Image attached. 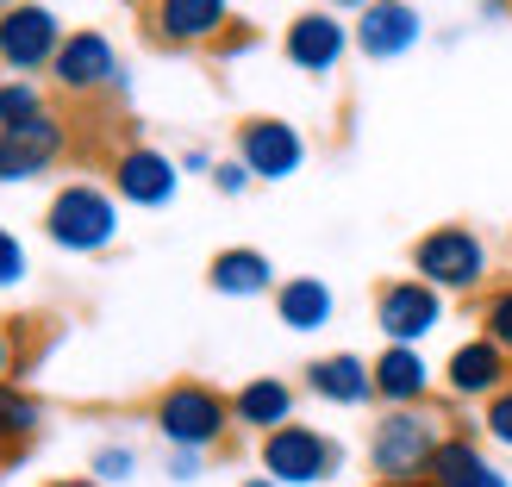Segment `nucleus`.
<instances>
[{
  "label": "nucleus",
  "mask_w": 512,
  "mask_h": 487,
  "mask_svg": "<svg viewBox=\"0 0 512 487\" xmlns=\"http://www.w3.org/2000/svg\"><path fill=\"white\" fill-rule=\"evenodd\" d=\"M450 438L438 413L425 406H400V413H381V425L369 431V469L375 487H431V456Z\"/></svg>",
  "instance_id": "1"
},
{
  "label": "nucleus",
  "mask_w": 512,
  "mask_h": 487,
  "mask_svg": "<svg viewBox=\"0 0 512 487\" xmlns=\"http://www.w3.org/2000/svg\"><path fill=\"white\" fill-rule=\"evenodd\" d=\"M44 238L69 256H100L119 244V194L100 182H63L44 207Z\"/></svg>",
  "instance_id": "2"
},
{
  "label": "nucleus",
  "mask_w": 512,
  "mask_h": 487,
  "mask_svg": "<svg viewBox=\"0 0 512 487\" xmlns=\"http://www.w3.org/2000/svg\"><path fill=\"white\" fill-rule=\"evenodd\" d=\"M413 275L438 294H475L494 275V250L475 225H431L413 244Z\"/></svg>",
  "instance_id": "3"
},
{
  "label": "nucleus",
  "mask_w": 512,
  "mask_h": 487,
  "mask_svg": "<svg viewBox=\"0 0 512 487\" xmlns=\"http://www.w3.org/2000/svg\"><path fill=\"white\" fill-rule=\"evenodd\" d=\"M150 425L163 431L169 450H200L207 456L225 431H232V400L219 388H207V381H175V388H163L157 406H150Z\"/></svg>",
  "instance_id": "4"
},
{
  "label": "nucleus",
  "mask_w": 512,
  "mask_h": 487,
  "mask_svg": "<svg viewBox=\"0 0 512 487\" xmlns=\"http://www.w3.org/2000/svg\"><path fill=\"white\" fill-rule=\"evenodd\" d=\"M256 463H263V475L281 481V487H319V481H331L344 469V444L331 438V431L294 419V425H281V431H269V438L256 444Z\"/></svg>",
  "instance_id": "5"
},
{
  "label": "nucleus",
  "mask_w": 512,
  "mask_h": 487,
  "mask_svg": "<svg viewBox=\"0 0 512 487\" xmlns=\"http://www.w3.org/2000/svg\"><path fill=\"white\" fill-rule=\"evenodd\" d=\"M63 19L44 7V0H7L0 7V69L7 75H44L50 63H57V50H63Z\"/></svg>",
  "instance_id": "6"
},
{
  "label": "nucleus",
  "mask_w": 512,
  "mask_h": 487,
  "mask_svg": "<svg viewBox=\"0 0 512 487\" xmlns=\"http://www.w3.org/2000/svg\"><path fill=\"white\" fill-rule=\"evenodd\" d=\"M444 300H450V294L425 288L419 275L381 281V288H375V331H381L388 344H413V350H419V344L431 338V331L444 325V313H450Z\"/></svg>",
  "instance_id": "7"
},
{
  "label": "nucleus",
  "mask_w": 512,
  "mask_h": 487,
  "mask_svg": "<svg viewBox=\"0 0 512 487\" xmlns=\"http://www.w3.org/2000/svg\"><path fill=\"white\" fill-rule=\"evenodd\" d=\"M50 82H57L63 94L88 100V94H107V88H125V63L107 32H94V25H82V32H69L57 63H50Z\"/></svg>",
  "instance_id": "8"
},
{
  "label": "nucleus",
  "mask_w": 512,
  "mask_h": 487,
  "mask_svg": "<svg viewBox=\"0 0 512 487\" xmlns=\"http://www.w3.org/2000/svg\"><path fill=\"white\" fill-rule=\"evenodd\" d=\"M350 25L331 13V7H306L288 19V32H281V57H288L300 75H338V63L350 57Z\"/></svg>",
  "instance_id": "9"
},
{
  "label": "nucleus",
  "mask_w": 512,
  "mask_h": 487,
  "mask_svg": "<svg viewBox=\"0 0 512 487\" xmlns=\"http://www.w3.org/2000/svg\"><path fill=\"white\" fill-rule=\"evenodd\" d=\"M175 188H182V163L169 157V150L157 144H125L113 157V194L125 200V207H144L157 213L175 200Z\"/></svg>",
  "instance_id": "10"
},
{
  "label": "nucleus",
  "mask_w": 512,
  "mask_h": 487,
  "mask_svg": "<svg viewBox=\"0 0 512 487\" xmlns=\"http://www.w3.org/2000/svg\"><path fill=\"white\" fill-rule=\"evenodd\" d=\"M512 381V356L494 344V338H463L450 356H444V394L463 400V406H488L500 388Z\"/></svg>",
  "instance_id": "11"
},
{
  "label": "nucleus",
  "mask_w": 512,
  "mask_h": 487,
  "mask_svg": "<svg viewBox=\"0 0 512 487\" xmlns=\"http://www.w3.org/2000/svg\"><path fill=\"white\" fill-rule=\"evenodd\" d=\"M238 163L256 175V182H288L306 163V138L288 119H244L238 125Z\"/></svg>",
  "instance_id": "12"
},
{
  "label": "nucleus",
  "mask_w": 512,
  "mask_h": 487,
  "mask_svg": "<svg viewBox=\"0 0 512 487\" xmlns=\"http://www.w3.org/2000/svg\"><path fill=\"white\" fill-rule=\"evenodd\" d=\"M350 38H356V50H363L369 63H394V57H406V50H419L425 19H419L413 0H375L369 13H356Z\"/></svg>",
  "instance_id": "13"
},
{
  "label": "nucleus",
  "mask_w": 512,
  "mask_h": 487,
  "mask_svg": "<svg viewBox=\"0 0 512 487\" xmlns=\"http://www.w3.org/2000/svg\"><path fill=\"white\" fill-rule=\"evenodd\" d=\"M225 25H232V0H157L150 7V32H157L163 44H219Z\"/></svg>",
  "instance_id": "14"
},
{
  "label": "nucleus",
  "mask_w": 512,
  "mask_h": 487,
  "mask_svg": "<svg viewBox=\"0 0 512 487\" xmlns=\"http://www.w3.org/2000/svg\"><path fill=\"white\" fill-rule=\"evenodd\" d=\"M306 394L325 406H369L375 400V369L356 350H331L319 363H306Z\"/></svg>",
  "instance_id": "15"
},
{
  "label": "nucleus",
  "mask_w": 512,
  "mask_h": 487,
  "mask_svg": "<svg viewBox=\"0 0 512 487\" xmlns=\"http://www.w3.org/2000/svg\"><path fill=\"white\" fill-rule=\"evenodd\" d=\"M369 369H375V400L388 406V413H400V406H425V394H431V363H425V350L388 344Z\"/></svg>",
  "instance_id": "16"
},
{
  "label": "nucleus",
  "mask_w": 512,
  "mask_h": 487,
  "mask_svg": "<svg viewBox=\"0 0 512 487\" xmlns=\"http://www.w3.org/2000/svg\"><path fill=\"white\" fill-rule=\"evenodd\" d=\"M207 288L225 300H256V294H275L281 281H275V263L256 244H232L207 263Z\"/></svg>",
  "instance_id": "17"
},
{
  "label": "nucleus",
  "mask_w": 512,
  "mask_h": 487,
  "mask_svg": "<svg viewBox=\"0 0 512 487\" xmlns=\"http://www.w3.org/2000/svg\"><path fill=\"white\" fill-rule=\"evenodd\" d=\"M431 487H512V475L494 456H481V444L469 431H456V438H444L438 456H431Z\"/></svg>",
  "instance_id": "18"
},
{
  "label": "nucleus",
  "mask_w": 512,
  "mask_h": 487,
  "mask_svg": "<svg viewBox=\"0 0 512 487\" xmlns=\"http://www.w3.org/2000/svg\"><path fill=\"white\" fill-rule=\"evenodd\" d=\"M232 425L256 431V438H269V431L294 425V388L281 375H250L244 388L232 394Z\"/></svg>",
  "instance_id": "19"
},
{
  "label": "nucleus",
  "mask_w": 512,
  "mask_h": 487,
  "mask_svg": "<svg viewBox=\"0 0 512 487\" xmlns=\"http://www.w3.org/2000/svg\"><path fill=\"white\" fill-rule=\"evenodd\" d=\"M275 319L288 331H325L338 319V294H331V281H319V275H288L275 288Z\"/></svg>",
  "instance_id": "20"
},
{
  "label": "nucleus",
  "mask_w": 512,
  "mask_h": 487,
  "mask_svg": "<svg viewBox=\"0 0 512 487\" xmlns=\"http://www.w3.org/2000/svg\"><path fill=\"white\" fill-rule=\"evenodd\" d=\"M38 425H44L38 394H25L19 381H0V450L32 444V438H38Z\"/></svg>",
  "instance_id": "21"
},
{
  "label": "nucleus",
  "mask_w": 512,
  "mask_h": 487,
  "mask_svg": "<svg viewBox=\"0 0 512 487\" xmlns=\"http://www.w3.org/2000/svg\"><path fill=\"white\" fill-rule=\"evenodd\" d=\"M13 144H19V157L25 163H32L38 175L50 169V163H57L63 157V150H69V125L57 119V113H44V119H32V125H19V132H7Z\"/></svg>",
  "instance_id": "22"
},
{
  "label": "nucleus",
  "mask_w": 512,
  "mask_h": 487,
  "mask_svg": "<svg viewBox=\"0 0 512 487\" xmlns=\"http://www.w3.org/2000/svg\"><path fill=\"white\" fill-rule=\"evenodd\" d=\"M44 113L50 107H44L38 82H25V75H7V82H0V132H19V125H32Z\"/></svg>",
  "instance_id": "23"
},
{
  "label": "nucleus",
  "mask_w": 512,
  "mask_h": 487,
  "mask_svg": "<svg viewBox=\"0 0 512 487\" xmlns=\"http://www.w3.org/2000/svg\"><path fill=\"white\" fill-rule=\"evenodd\" d=\"M481 338H494L512 356V281H500V288L481 300Z\"/></svg>",
  "instance_id": "24"
},
{
  "label": "nucleus",
  "mask_w": 512,
  "mask_h": 487,
  "mask_svg": "<svg viewBox=\"0 0 512 487\" xmlns=\"http://www.w3.org/2000/svg\"><path fill=\"white\" fill-rule=\"evenodd\" d=\"M88 475H94L100 487L132 481V475H138V450H132V444H100V450H94V463H88Z\"/></svg>",
  "instance_id": "25"
},
{
  "label": "nucleus",
  "mask_w": 512,
  "mask_h": 487,
  "mask_svg": "<svg viewBox=\"0 0 512 487\" xmlns=\"http://www.w3.org/2000/svg\"><path fill=\"white\" fill-rule=\"evenodd\" d=\"M481 438H488L494 450H512V381L481 406Z\"/></svg>",
  "instance_id": "26"
},
{
  "label": "nucleus",
  "mask_w": 512,
  "mask_h": 487,
  "mask_svg": "<svg viewBox=\"0 0 512 487\" xmlns=\"http://www.w3.org/2000/svg\"><path fill=\"white\" fill-rule=\"evenodd\" d=\"M25 275H32V256H25L19 232H7V225H0V288H19Z\"/></svg>",
  "instance_id": "27"
},
{
  "label": "nucleus",
  "mask_w": 512,
  "mask_h": 487,
  "mask_svg": "<svg viewBox=\"0 0 512 487\" xmlns=\"http://www.w3.org/2000/svg\"><path fill=\"white\" fill-rule=\"evenodd\" d=\"M250 182H256V175H250V169H244L238 157H225V163H213V188H219V194H232V200H238V194H244Z\"/></svg>",
  "instance_id": "28"
},
{
  "label": "nucleus",
  "mask_w": 512,
  "mask_h": 487,
  "mask_svg": "<svg viewBox=\"0 0 512 487\" xmlns=\"http://www.w3.org/2000/svg\"><path fill=\"white\" fill-rule=\"evenodd\" d=\"M32 175H38V169L19 157V144H13L7 132H0V182H32Z\"/></svg>",
  "instance_id": "29"
},
{
  "label": "nucleus",
  "mask_w": 512,
  "mask_h": 487,
  "mask_svg": "<svg viewBox=\"0 0 512 487\" xmlns=\"http://www.w3.org/2000/svg\"><path fill=\"white\" fill-rule=\"evenodd\" d=\"M169 475L175 481H200V450H169Z\"/></svg>",
  "instance_id": "30"
},
{
  "label": "nucleus",
  "mask_w": 512,
  "mask_h": 487,
  "mask_svg": "<svg viewBox=\"0 0 512 487\" xmlns=\"http://www.w3.org/2000/svg\"><path fill=\"white\" fill-rule=\"evenodd\" d=\"M182 169H194V175H200V169H213V150H200V144L182 150Z\"/></svg>",
  "instance_id": "31"
},
{
  "label": "nucleus",
  "mask_w": 512,
  "mask_h": 487,
  "mask_svg": "<svg viewBox=\"0 0 512 487\" xmlns=\"http://www.w3.org/2000/svg\"><path fill=\"white\" fill-rule=\"evenodd\" d=\"M7 375H13V331L0 325V381H7Z\"/></svg>",
  "instance_id": "32"
},
{
  "label": "nucleus",
  "mask_w": 512,
  "mask_h": 487,
  "mask_svg": "<svg viewBox=\"0 0 512 487\" xmlns=\"http://www.w3.org/2000/svg\"><path fill=\"white\" fill-rule=\"evenodd\" d=\"M325 7H331V13H369L375 0H325Z\"/></svg>",
  "instance_id": "33"
},
{
  "label": "nucleus",
  "mask_w": 512,
  "mask_h": 487,
  "mask_svg": "<svg viewBox=\"0 0 512 487\" xmlns=\"http://www.w3.org/2000/svg\"><path fill=\"white\" fill-rule=\"evenodd\" d=\"M50 487H100L94 475H63V481H50Z\"/></svg>",
  "instance_id": "34"
},
{
  "label": "nucleus",
  "mask_w": 512,
  "mask_h": 487,
  "mask_svg": "<svg viewBox=\"0 0 512 487\" xmlns=\"http://www.w3.org/2000/svg\"><path fill=\"white\" fill-rule=\"evenodd\" d=\"M238 487H281V481H269V475H244Z\"/></svg>",
  "instance_id": "35"
},
{
  "label": "nucleus",
  "mask_w": 512,
  "mask_h": 487,
  "mask_svg": "<svg viewBox=\"0 0 512 487\" xmlns=\"http://www.w3.org/2000/svg\"><path fill=\"white\" fill-rule=\"evenodd\" d=\"M138 7H157V0H138Z\"/></svg>",
  "instance_id": "36"
},
{
  "label": "nucleus",
  "mask_w": 512,
  "mask_h": 487,
  "mask_svg": "<svg viewBox=\"0 0 512 487\" xmlns=\"http://www.w3.org/2000/svg\"><path fill=\"white\" fill-rule=\"evenodd\" d=\"M506 13H512V0H506Z\"/></svg>",
  "instance_id": "37"
}]
</instances>
